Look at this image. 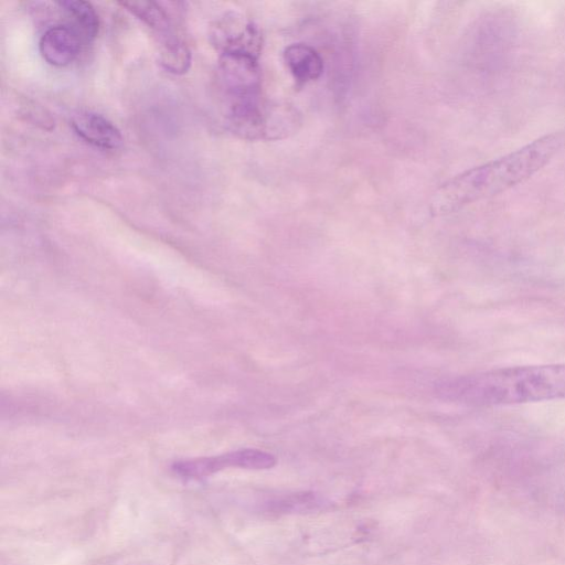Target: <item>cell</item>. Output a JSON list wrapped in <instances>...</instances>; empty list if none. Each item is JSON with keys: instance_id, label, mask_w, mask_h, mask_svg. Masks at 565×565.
<instances>
[{"instance_id": "obj_1", "label": "cell", "mask_w": 565, "mask_h": 565, "mask_svg": "<svg viewBox=\"0 0 565 565\" xmlns=\"http://www.w3.org/2000/svg\"><path fill=\"white\" fill-rule=\"evenodd\" d=\"M443 401L500 406L565 398V364L523 365L457 375L436 382Z\"/></svg>"}, {"instance_id": "obj_2", "label": "cell", "mask_w": 565, "mask_h": 565, "mask_svg": "<svg viewBox=\"0 0 565 565\" xmlns=\"http://www.w3.org/2000/svg\"><path fill=\"white\" fill-rule=\"evenodd\" d=\"M564 145V132H551L501 158L459 173L434 191L429 200L431 214H449L511 189L541 170Z\"/></svg>"}, {"instance_id": "obj_3", "label": "cell", "mask_w": 565, "mask_h": 565, "mask_svg": "<svg viewBox=\"0 0 565 565\" xmlns=\"http://www.w3.org/2000/svg\"><path fill=\"white\" fill-rule=\"evenodd\" d=\"M119 4L152 31L163 68L175 75L186 73L191 65V51L179 36L170 14L162 3L131 1L119 2Z\"/></svg>"}, {"instance_id": "obj_4", "label": "cell", "mask_w": 565, "mask_h": 565, "mask_svg": "<svg viewBox=\"0 0 565 565\" xmlns=\"http://www.w3.org/2000/svg\"><path fill=\"white\" fill-rule=\"evenodd\" d=\"M217 82L225 109L262 102L258 56L239 53H220Z\"/></svg>"}, {"instance_id": "obj_5", "label": "cell", "mask_w": 565, "mask_h": 565, "mask_svg": "<svg viewBox=\"0 0 565 565\" xmlns=\"http://www.w3.org/2000/svg\"><path fill=\"white\" fill-rule=\"evenodd\" d=\"M275 465L276 458L271 454L260 449L244 448L214 457L180 460L172 465V471L182 478L196 479L225 468L264 470Z\"/></svg>"}, {"instance_id": "obj_6", "label": "cell", "mask_w": 565, "mask_h": 565, "mask_svg": "<svg viewBox=\"0 0 565 565\" xmlns=\"http://www.w3.org/2000/svg\"><path fill=\"white\" fill-rule=\"evenodd\" d=\"M211 42L220 51L259 56L262 35L258 28L237 13H226L211 28Z\"/></svg>"}, {"instance_id": "obj_7", "label": "cell", "mask_w": 565, "mask_h": 565, "mask_svg": "<svg viewBox=\"0 0 565 565\" xmlns=\"http://www.w3.org/2000/svg\"><path fill=\"white\" fill-rule=\"evenodd\" d=\"M84 44L81 35L70 24H58L43 33L39 50L49 64L62 67L76 60Z\"/></svg>"}, {"instance_id": "obj_8", "label": "cell", "mask_w": 565, "mask_h": 565, "mask_svg": "<svg viewBox=\"0 0 565 565\" xmlns=\"http://www.w3.org/2000/svg\"><path fill=\"white\" fill-rule=\"evenodd\" d=\"M71 126L78 137L103 150H117L124 143L120 130L105 116L94 111L73 115Z\"/></svg>"}, {"instance_id": "obj_9", "label": "cell", "mask_w": 565, "mask_h": 565, "mask_svg": "<svg viewBox=\"0 0 565 565\" xmlns=\"http://www.w3.org/2000/svg\"><path fill=\"white\" fill-rule=\"evenodd\" d=\"M286 65L300 83L306 84L318 79L323 72V60L316 49L303 43L288 45L284 52Z\"/></svg>"}, {"instance_id": "obj_10", "label": "cell", "mask_w": 565, "mask_h": 565, "mask_svg": "<svg viewBox=\"0 0 565 565\" xmlns=\"http://www.w3.org/2000/svg\"><path fill=\"white\" fill-rule=\"evenodd\" d=\"M530 491L540 503L565 515V468L536 477Z\"/></svg>"}, {"instance_id": "obj_11", "label": "cell", "mask_w": 565, "mask_h": 565, "mask_svg": "<svg viewBox=\"0 0 565 565\" xmlns=\"http://www.w3.org/2000/svg\"><path fill=\"white\" fill-rule=\"evenodd\" d=\"M71 19V26L81 35L85 44L90 43L99 32V18L90 2L84 0L58 1Z\"/></svg>"}, {"instance_id": "obj_12", "label": "cell", "mask_w": 565, "mask_h": 565, "mask_svg": "<svg viewBox=\"0 0 565 565\" xmlns=\"http://www.w3.org/2000/svg\"><path fill=\"white\" fill-rule=\"evenodd\" d=\"M320 502L312 493H295L288 497L276 500L271 503L274 511L278 512H294L309 510Z\"/></svg>"}, {"instance_id": "obj_13", "label": "cell", "mask_w": 565, "mask_h": 565, "mask_svg": "<svg viewBox=\"0 0 565 565\" xmlns=\"http://www.w3.org/2000/svg\"><path fill=\"white\" fill-rule=\"evenodd\" d=\"M128 565H154L150 562H139V563H132V564H128Z\"/></svg>"}]
</instances>
